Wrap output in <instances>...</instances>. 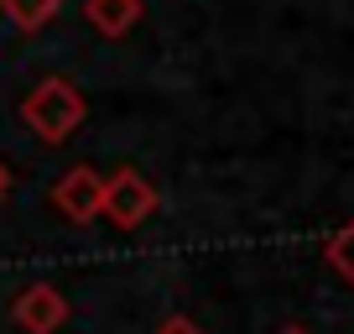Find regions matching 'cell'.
Returning a JSON list of instances; mask_svg holds the SVG:
<instances>
[{
    "instance_id": "cell-1",
    "label": "cell",
    "mask_w": 354,
    "mask_h": 334,
    "mask_svg": "<svg viewBox=\"0 0 354 334\" xmlns=\"http://www.w3.org/2000/svg\"><path fill=\"white\" fill-rule=\"evenodd\" d=\"M21 121L42 146H63L68 136H78V125L88 121V100H84V89H78L73 78L47 73V78H37L32 89H26Z\"/></svg>"
},
{
    "instance_id": "cell-2",
    "label": "cell",
    "mask_w": 354,
    "mask_h": 334,
    "mask_svg": "<svg viewBox=\"0 0 354 334\" xmlns=\"http://www.w3.org/2000/svg\"><path fill=\"white\" fill-rule=\"evenodd\" d=\"M156 188L141 167H115L104 178V199H100V220H110L115 230H141L146 220L156 214Z\"/></svg>"
},
{
    "instance_id": "cell-3",
    "label": "cell",
    "mask_w": 354,
    "mask_h": 334,
    "mask_svg": "<svg viewBox=\"0 0 354 334\" xmlns=\"http://www.w3.org/2000/svg\"><path fill=\"white\" fill-rule=\"evenodd\" d=\"M53 209L63 214V220H73V225H94L100 220V199H104V173L100 167H88V162H78V167H68L63 178L53 183Z\"/></svg>"
},
{
    "instance_id": "cell-4",
    "label": "cell",
    "mask_w": 354,
    "mask_h": 334,
    "mask_svg": "<svg viewBox=\"0 0 354 334\" xmlns=\"http://www.w3.org/2000/svg\"><path fill=\"white\" fill-rule=\"evenodd\" d=\"M68 292L53 288V282H26L21 292L11 298V324L26 334H57L68 324Z\"/></svg>"
},
{
    "instance_id": "cell-5",
    "label": "cell",
    "mask_w": 354,
    "mask_h": 334,
    "mask_svg": "<svg viewBox=\"0 0 354 334\" xmlns=\"http://www.w3.org/2000/svg\"><path fill=\"white\" fill-rule=\"evenodd\" d=\"M84 16L100 37H125L146 16V0H84Z\"/></svg>"
},
{
    "instance_id": "cell-6",
    "label": "cell",
    "mask_w": 354,
    "mask_h": 334,
    "mask_svg": "<svg viewBox=\"0 0 354 334\" xmlns=\"http://www.w3.org/2000/svg\"><path fill=\"white\" fill-rule=\"evenodd\" d=\"M0 11L16 32H42L57 11H63V0H0Z\"/></svg>"
},
{
    "instance_id": "cell-7",
    "label": "cell",
    "mask_w": 354,
    "mask_h": 334,
    "mask_svg": "<svg viewBox=\"0 0 354 334\" xmlns=\"http://www.w3.org/2000/svg\"><path fill=\"white\" fill-rule=\"evenodd\" d=\"M323 261H328V267L339 272L344 282H354V220L344 225V230H333L328 240H323Z\"/></svg>"
},
{
    "instance_id": "cell-8",
    "label": "cell",
    "mask_w": 354,
    "mask_h": 334,
    "mask_svg": "<svg viewBox=\"0 0 354 334\" xmlns=\"http://www.w3.org/2000/svg\"><path fill=\"white\" fill-rule=\"evenodd\" d=\"M151 334H203V324H193L188 313H167V319L156 324Z\"/></svg>"
},
{
    "instance_id": "cell-9",
    "label": "cell",
    "mask_w": 354,
    "mask_h": 334,
    "mask_svg": "<svg viewBox=\"0 0 354 334\" xmlns=\"http://www.w3.org/2000/svg\"><path fill=\"white\" fill-rule=\"evenodd\" d=\"M11 183H16V173H11V167H6V157H0V204L11 199Z\"/></svg>"
},
{
    "instance_id": "cell-10",
    "label": "cell",
    "mask_w": 354,
    "mask_h": 334,
    "mask_svg": "<svg viewBox=\"0 0 354 334\" xmlns=\"http://www.w3.org/2000/svg\"><path fill=\"white\" fill-rule=\"evenodd\" d=\"M281 334H308V329H302V324H287V329H281Z\"/></svg>"
}]
</instances>
